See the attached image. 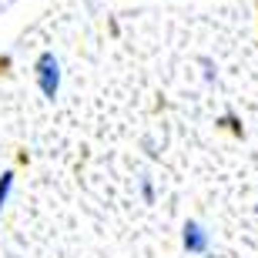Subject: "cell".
Instances as JSON below:
<instances>
[{"mask_svg":"<svg viewBox=\"0 0 258 258\" xmlns=\"http://www.w3.org/2000/svg\"><path fill=\"white\" fill-rule=\"evenodd\" d=\"M34 77H37V91L47 101H54V97L60 94V77H64V71H60V57L54 54V50H40L37 60H34Z\"/></svg>","mask_w":258,"mask_h":258,"instance_id":"obj_1","label":"cell"},{"mask_svg":"<svg viewBox=\"0 0 258 258\" xmlns=\"http://www.w3.org/2000/svg\"><path fill=\"white\" fill-rule=\"evenodd\" d=\"M255 215H258V205H255Z\"/></svg>","mask_w":258,"mask_h":258,"instance_id":"obj_6","label":"cell"},{"mask_svg":"<svg viewBox=\"0 0 258 258\" xmlns=\"http://www.w3.org/2000/svg\"><path fill=\"white\" fill-rule=\"evenodd\" d=\"M198 64H201V74H205V81H208V84H215V77H218V67H215V60H211V57H198Z\"/></svg>","mask_w":258,"mask_h":258,"instance_id":"obj_5","label":"cell"},{"mask_svg":"<svg viewBox=\"0 0 258 258\" xmlns=\"http://www.w3.org/2000/svg\"><path fill=\"white\" fill-rule=\"evenodd\" d=\"M138 195H141L144 205H154V181H151V174H141V178H138Z\"/></svg>","mask_w":258,"mask_h":258,"instance_id":"obj_3","label":"cell"},{"mask_svg":"<svg viewBox=\"0 0 258 258\" xmlns=\"http://www.w3.org/2000/svg\"><path fill=\"white\" fill-rule=\"evenodd\" d=\"M181 248L188 251V255H208L211 251V231L201 225V221L188 218L181 228Z\"/></svg>","mask_w":258,"mask_h":258,"instance_id":"obj_2","label":"cell"},{"mask_svg":"<svg viewBox=\"0 0 258 258\" xmlns=\"http://www.w3.org/2000/svg\"><path fill=\"white\" fill-rule=\"evenodd\" d=\"M10 191H14V171H4L0 174V211L10 201Z\"/></svg>","mask_w":258,"mask_h":258,"instance_id":"obj_4","label":"cell"}]
</instances>
